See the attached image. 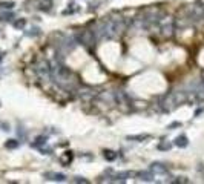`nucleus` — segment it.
<instances>
[{"mask_svg": "<svg viewBox=\"0 0 204 184\" xmlns=\"http://www.w3.org/2000/svg\"><path fill=\"white\" fill-rule=\"evenodd\" d=\"M126 26L127 22H124L121 17H108L98 25V28L94 31V36L97 39H115L126 29Z\"/></svg>", "mask_w": 204, "mask_h": 184, "instance_id": "nucleus-1", "label": "nucleus"}, {"mask_svg": "<svg viewBox=\"0 0 204 184\" xmlns=\"http://www.w3.org/2000/svg\"><path fill=\"white\" fill-rule=\"evenodd\" d=\"M51 78L65 89H72L77 85V78L68 68L63 66L62 61H55V65L51 66Z\"/></svg>", "mask_w": 204, "mask_h": 184, "instance_id": "nucleus-2", "label": "nucleus"}, {"mask_svg": "<svg viewBox=\"0 0 204 184\" xmlns=\"http://www.w3.org/2000/svg\"><path fill=\"white\" fill-rule=\"evenodd\" d=\"M187 100H189L187 91H172L161 100L160 106H161V109L164 112H170V111H173L175 107H178L180 104H183Z\"/></svg>", "mask_w": 204, "mask_h": 184, "instance_id": "nucleus-3", "label": "nucleus"}, {"mask_svg": "<svg viewBox=\"0 0 204 184\" xmlns=\"http://www.w3.org/2000/svg\"><path fill=\"white\" fill-rule=\"evenodd\" d=\"M160 31L164 37H172L175 31V20L172 17H166L164 20H160Z\"/></svg>", "mask_w": 204, "mask_h": 184, "instance_id": "nucleus-4", "label": "nucleus"}, {"mask_svg": "<svg viewBox=\"0 0 204 184\" xmlns=\"http://www.w3.org/2000/svg\"><path fill=\"white\" fill-rule=\"evenodd\" d=\"M36 71L43 80H51V65L48 60H40L36 66Z\"/></svg>", "mask_w": 204, "mask_h": 184, "instance_id": "nucleus-5", "label": "nucleus"}, {"mask_svg": "<svg viewBox=\"0 0 204 184\" xmlns=\"http://www.w3.org/2000/svg\"><path fill=\"white\" fill-rule=\"evenodd\" d=\"M138 181H146V183H151V181H154V172L152 170H141V172H137L135 175H134Z\"/></svg>", "mask_w": 204, "mask_h": 184, "instance_id": "nucleus-6", "label": "nucleus"}, {"mask_svg": "<svg viewBox=\"0 0 204 184\" xmlns=\"http://www.w3.org/2000/svg\"><path fill=\"white\" fill-rule=\"evenodd\" d=\"M43 177L46 178V180H51V181H65L66 180V175H63V174H55V172H46V174H43Z\"/></svg>", "mask_w": 204, "mask_h": 184, "instance_id": "nucleus-7", "label": "nucleus"}, {"mask_svg": "<svg viewBox=\"0 0 204 184\" xmlns=\"http://www.w3.org/2000/svg\"><path fill=\"white\" fill-rule=\"evenodd\" d=\"M94 37H95L94 31H84L80 37V42L83 45H91V43H94Z\"/></svg>", "mask_w": 204, "mask_h": 184, "instance_id": "nucleus-8", "label": "nucleus"}, {"mask_svg": "<svg viewBox=\"0 0 204 184\" xmlns=\"http://www.w3.org/2000/svg\"><path fill=\"white\" fill-rule=\"evenodd\" d=\"M135 174L134 172H130V170H124V172H118V174H115L114 175V180L112 181H126L127 178H130V177H134Z\"/></svg>", "mask_w": 204, "mask_h": 184, "instance_id": "nucleus-9", "label": "nucleus"}, {"mask_svg": "<svg viewBox=\"0 0 204 184\" xmlns=\"http://www.w3.org/2000/svg\"><path fill=\"white\" fill-rule=\"evenodd\" d=\"M151 170L152 172H155V174H166L167 172V166L163 164V163H152L151 164Z\"/></svg>", "mask_w": 204, "mask_h": 184, "instance_id": "nucleus-10", "label": "nucleus"}, {"mask_svg": "<svg viewBox=\"0 0 204 184\" xmlns=\"http://www.w3.org/2000/svg\"><path fill=\"white\" fill-rule=\"evenodd\" d=\"M173 146H176V147H180V149H184V147H187V146H189V140H187L186 135H180V137L175 138Z\"/></svg>", "mask_w": 204, "mask_h": 184, "instance_id": "nucleus-11", "label": "nucleus"}, {"mask_svg": "<svg viewBox=\"0 0 204 184\" xmlns=\"http://www.w3.org/2000/svg\"><path fill=\"white\" fill-rule=\"evenodd\" d=\"M72 158H74L72 152H65V155L60 158V163H62L63 166H69V164H71V161H72Z\"/></svg>", "mask_w": 204, "mask_h": 184, "instance_id": "nucleus-12", "label": "nucleus"}, {"mask_svg": "<svg viewBox=\"0 0 204 184\" xmlns=\"http://www.w3.org/2000/svg\"><path fill=\"white\" fill-rule=\"evenodd\" d=\"M149 137L151 135H147V134H140V135H129L127 140L129 141H144V140H147Z\"/></svg>", "mask_w": 204, "mask_h": 184, "instance_id": "nucleus-13", "label": "nucleus"}, {"mask_svg": "<svg viewBox=\"0 0 204 184\" xmlns=\"http://www.w3.org/2000/svg\"><path fill=\"white\" fill-rule=\"evenodd\" d=\"M103 157H104L108 161H114V160L117 158V153H115L114 150H109V149H106V150L103 152Z\"/></svg>", "mask_w": 204, "mask_h": 184, "instance_id": "nucleus-14", "label": "nucleus"}, {"mask_svg": "<svg viewBox=\"0 0 204 184\" xmlns=\"http://www.w3.org/2000/svg\"><path fill=\"white\" fill-rule=\"evenodd\" d=\"M12 25H14V28H15V29H23V28H25V25H26V19H17Z\"/></svg>", "mask_w": 204, "mask_h": 184, "instance_id": "nucleus-15", "label": "nucleus"}, {"mask_svg": "<svg viewBox=\"0 0 204 184\" xmlns=\"http://www.w3.org/2000/svg\"><path fill=\"white\" fill-rule=\"evenodd\" d=\"M19 144H20V143H19L17 140H8V141L5 143V147H6V149H17Z\"/></svg>", "mask_w": 204, "mask_h": 184, "instance_id": "nucleus-16", "label": "nucleus"}, {"mask_svg": "<svg viewBox=\"0 0 204 184\" xmlns=\"http://www.w3.org/2000/svg\"><path fill=\"white\" fill-rule=\"evenodd\" d=\"M43 144H46V137H43V135H41V137L36 138V141H34L31 146H32V147H40V146H43Z\"/></svg>", "mask_w": 204, "mask_h": 184, "instance_id": "nucleus-17", "label": "nucleus"}, {"mask_svg": "<svg viewBox=\"0 0 204 184\" xmlns=\"http://www.w3.org/2000/svg\"><path fill=\"white\" fill-rule=\"evenodd\" d=\"M170 147H172V143H169V141H161L158 144V150H169Z\"/></svg>", "mask_w": 204, "mask_h": 184, "instance_id": "nucleus-18", "label": "nucleus"}, {"mask_svg": "<svg viewBox=\"0 0 204 184\" xmlns=\"http://www.w3.org/2000/svg\"><path fill=\"white\" fill-rule=\"evenodd\" d=\"M14 6H15L14 2H2V3H0V8H2V9H12Z\"/></svg>", "mask_w": 204, "mask_h": 184, "instance_id": "nucleus-19", "label": "nucleus"}, {"mask_svg": "<svg viewBox=\"0 0 204 184\" xmlns=\"http://www.w3.org/2000/svg\"><path fill=\"white\" fill-rule=\"evenodd\" d=\"M14 15L11 14V12H0V22H8V20H11Z\"/></svg>", "mask_w": 204, "mask_h": 184, "instance_id": "nucleus-20", "label": "nucleus"}, {"mask_svg": "<svg viewBox=\"0 0 204 184\" xmlns=\"http://www.w3.org/2000/svg\"><path fill=\"white\" fill-rule=\"evenodd\" d=\"M51 6H52V2H51V0H43V2H41L40 9H43V11H49Z\"/></svg>", "mask_w": 204, "mask_h": 184, "instance_id": "nucleus-21", "label": "nucleus"}, {"mask_svg": "<svg viewBox=\"0 0 204 184\" xmlns=\"http://www.w3.org/2000/svg\"><path fill=\"white\" fill-rule=\"evenodd\" d=\"M72 183H83V184H87L89 181H87L86 178H82V177H75V178L72 180Z\"/></svg>", "mask_w": 204, "mask_h": 184, "instance_id": "nucleus-22", "label": "nucleus"}, {"mask_svg": "<svg viewBox=\"0 0 204 184\" xmlns=\"http://www.w3.org/2000/svg\"><path fill=\"white\" fill-rule=\"evenodd\" d=\"M31 31H32V32H26V34H28V36H39V34H40V29H39V28H32Z\"/></svg>", "mask_w": 204, "mask_h": 184, "instance_id": "nucleus-23", "label": "nucleus"}, {"mask_svg": "<svg viewBox=\"0 0 204 184\" xmlns=\"http://www.w3.org/2000/svg\"><path fill=\"white\" fill-rule=\"evenodd\" d=\"M173 183H189V180H187L186 177H181V178H178V180H173Z\"/></svg>", "mask_w": 204, "mask_h": 184, "instance_id": "nucleus-24", "label": "nucleus"}, {"mask_svg": "<svg viewBox=\"0 0 204 184\" xmlns=\"http://www.w3.org/2000/svg\"><path fill=\"white\" fill-rule=\"evenodd\" d=\"M181 126V123H172V124H169V128L167 129H172V128H180Z\"/></svg>", "mask_w": 204, "mask_h": 184, "instance_id": "nucleus-25", "label": "nucleus"}, {"mask_svg": "<svg viewBox=\"0 0 204 184\" xmlns=\"http://www.w3.org/2000/svg\"><path fill=\"white\" fill-rule=\"evenodd\" d=\"M204 112V106L203 107H200V109H197V112H195V117H198V115H200V114H203Z\"/></svg>", "mask_w": 204, "mask_h": 184, "instance_id": "nucleus-26", "label": "nucleus"}, {"mask_svg": "<svg viewBox=\"0 0 204 184\" xmlns=\"http://www.w3.org/2000/svg\"><path fill=\"white\" fill-rule=\"evenodd\" d=\"M200 83H201V86L204 88V71H203V74H201V80H200Z\"/></svg>", "mask_w": 204, "mask_h": 184, "instance_id": "nucleus-27", "label": "nucleus"}, {"mask_svg": "<svg viewBox=\"0 0 204 184\" xmlns=\"http://www.w3.org/2000/svg\"><path fill=\"white\" fill-rule=\"evenodd\" d=\"M2 128H3V131H9V126L8 124H2Z\"/></svg>", "mask_w": 204, "mask_h": 184, "instance_id": "nucleus-28", "label": "nucleus"}, {"mask_svg": "<svg viewBox=\"0 0 204 184\" xmlns=\"http://www.w3.org/2000/svg\"><path fill=\"white\" fill-rule=\"evenodd\" d=\"M0 106H2V101H0Z\"/></svg>", "mask_w": 204, "mask_h": 184, "instance_id": "nucleus-29", "label": "nucleus"}]
</instances>
